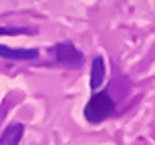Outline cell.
I'll return each mask as SVG.
<instances>
[{
	"instance_id": "5b68a950",
	"label": "cell",
	"mask_w": 155,
	"mask_h": 145,
	"mask_svg": "<svg viewBox=\"0 0 155 145\" xmlns=\"http://www.w3.org/2000/svg\"><path fill=\"white\" fill-rule=\"evenodd\" d=\"M103 79H105V61L103 57H95L91 63V89L97 91L101 85H103Z\"/></svg>"
},
{
	"instance_id": "3957f363",
	"label": "cell",
	"mask_w": 155,
	"mask_h": 145,
	"mask_svg": "<svg viewBox=\"0 0 155 145\" xmlns=\"http://www.w3.org/2000/svg\"><path fill=\"white\" fill-rule=\"evenodd\" d=\"M38 48H12L6 44H0V57L10 58V61H35L38 58Z\"/></svg>"
},
{
	"instance_id": "7a4b0ae2",
	"label": "cell",
	"mask_w": 155,
	"mask_h": 145,
	"mask_svg": "<svg viewBox=\"0 0 155 145\" xmlns=\"http://www.w3.org/2000/svg\"><path fill=\"white\" fill-rule=\"evenodd\" d=\"M52 54H54V61H57L58 64H63V67H71V69L81 67L83 61H85L83 52L77 51L73 42H58V44H54Z\"/></svg>"
},
{
	"instance_id": "8992f818",
	"label": "cell",
	"mask_w": 155,
	"mask_h": 145,
	"mask_svg": "<svg viewBox=\"0 0 155 145\" xmlns=\"http://www.w3.org/2000/svg\"><path fill=\"white\" fill-rule=\"evenodd\" d=\"M28 28H6V26H0V36L2 35H28Z\"/></svg>"
},
{
	"instance_id": "277c9868",
	"label": "cell",
	"mask_w": 155,
	"mask_h": 145,
	"mask_svg": "<svg viewBox=\"0 0 155 145\" xmlns=\"http://www.w3.org/2000/svg\"><path fill=\"white\" fill-rule=\"evenodd\" d=\"M22 135H24V125L14 121L2 131V135H0V145H18L20 139H22Z\"/></svg>"
},
{
	"instance_id": "6da1fadb",
	"label": "cell",
	"mask_w": 155,
	"mask_h": 145,
	"mask_svg": "<svg viewBox=\"0 0 155 145\" xmlns=\"http://www.w3.org/2000/svg\"><path fill=\"white\" fill-rule=\"evenodd\" d=\"M115 113V101L107 91H95L85 105V119L89 123H101Z\"/></svg>"
}]
</instances>
